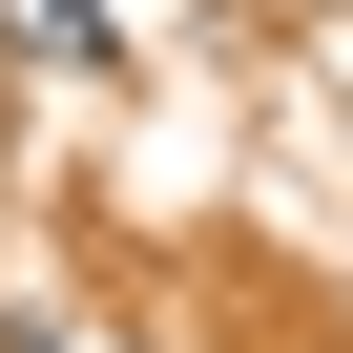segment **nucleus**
I'll return each mask as SVG.
<instances>
[{
	"instance_id": "nucleus-1",
	"label": "nucleus",
	"mask_w": 353,
	"mask_h": 353,
	"mask_svg": "<svg viewBox=\"0 0 353 353\" xmlns=\"http://www.w3.org/2000/svg\"><path fill=\"white\" fill-rule=\"evenodd\" d=\"M0 21H21V63H104V21H83V0H0Z\"/></svg>"
}]
</instances>
